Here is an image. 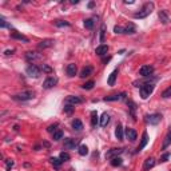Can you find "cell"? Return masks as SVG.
<instances>
[{"label":"cell","mask_w":171,"mask_h":171,"mask_svg":"<svg viewBox=\"0 0 171 171\" xmlns=\"http://www.w3.org/2000/svg\"><path fill=\"white\" fill-rule=\"evenodd\" d=\"M154 7H155V6H154L152 1H148V3H146L145 6L142 7V9H140L139 12H136V14L134 15V18H135V19H145V18H147L148 15L154 11Z\"/></svg>","instance_id":"1"},{"label":"cell","mask_w":171,"mask_h":171,"mask_svg":"<svg viewBox=\"0 0 171 171\" xmlns=\"http://www.w3.org/2000/svg\"><path fill=\"white\" fill-rule=\"evenodd\" d=\"M152 91H154V86L151 83L142 84L140 86V96H142V99H147L152 94Z\"/></svg>","instance_id":"2"},{"label":"cell","mask_w":171,"mask_h":171,"mask_svg":"<svg viewBox=\"0 0 171 171\" xmlns=\"http://www.w3.org/2000/svg\"><path fill=\"white\" fill-rule=\"evenodd\" d=\"M35 96V92L34 91H31V90H27V91H23V92H20V94H16V95H14L12 98L15 99V100H29V99H32Z\"/></svg>","instance_id":"3"},{"label":"cell","mask_w":171,"mask_h":171,"mask_svg":"<svg viewBox=\"0 0 171 171\" xmlns=\"http://www.w3.org/2000/svg\"><path fill=\"white\" fill-rule=\"evenodd\" d=\"M145 120H146L147 124L155 126V124H158V123H160V120H162V115H160V114H151V115H146Z\"/></svg>","instance_id":"4"},{"label":"cell","mask_w":171,"mask_h":171,"mask_svg":"<svg viewBox=\"0 0 171 171\" xmlns=\"http://www.w3.org/2000/svg\"><path fill=\"white\" fill-rule=\"evenodd\" d=\"M40 71H41L40 67L35 66V64H29V66L27 67L26 72H27V75L31 76V78H39V76H40Z\"/></svg>","instance_id":"5"},{"label":"cell","mask_w":171,"mask_h":171,"mask_svg":"<svg viewBox=\"0 0 171 171\" xmlns=\"http://www.w3.org/2000/svg\"><path fill=\"white\" fill-rule=\"evenodd\" d=\"M79 139H74V138H67L64 139V148L67 150H74L75 147H78Z\"/></svg>","instance_id":"6"},{"label":"cell","mask_w":171,"mask_h":171,"mask_svg":"<svg viewBox=\"0 0 171 171\" xmlns=\"http://www.w3.org/2000/svg\"><path fill=\"white\" fill-rule=\"evenodd\" d=\"M56 84H58V78H55V76H48V78L43 82V87L48 90V88H52Z\"/></svg>","instance_id":"7"},{"label":"cell","mask_w":171,"mask_h":171,"mask_svg":"<svg viewBox=\"0 0 171 171\" xmlns=\"http://www.w3.org/2000/svg\"><path fill=\"white\" fill-rule=\"evenodd\" d=\"M84 99L80 98V96H75V95H70V96H67L66 98V103H68V104H80V103H83Z\"/></svg>","instance_id":"8"},{"label":"cell","mask_w":171,"mask_h":171,"mask_svg":"<svg viewBox=\"0 0 171 171\" xmlns=\"http://www.w3.org/2000/svg\"><path fill=\"white\" fill-rule=\"evenodd\" d=\"M152 72H154L152 66H143V67H140V70H139L140 76H143V78H148V76H151Z\"/></svg>","instance_id":"9"},{"label":"cell","mask_w":171,"mask_h":171,"mask_svg":"<svg viewBox=\"0 0 171 171\" xmlns=\"http://www.w3.org/2000/svg\"><path fill=\"white\" fill-rule=\"evenodd\" d=\"M122 152H123V148H111V150H108L106 152V158L107 159H112L115 157H119Z\"/></svg>","instance_id":"10"},{"label":"cell","mask_w":171,"mask_h":171,"mask_svg":"<svg viewBox=\"0 0 171 171\" xmlns=\"http://www.w3.org/2000/svg\"><path fill=\"white\" fill-rule=\"evenodd\" d=\"M26 59L28 62H35V60L41 59V55L38 52H35V51H28V52H26Z\"/></svg>","instance_id":"11"},{"label":"cell","mask_w":171,"mask_h":171,"mask_svg":"<svg viewBox=\"0 0 171 171\" xmlns=\"http://www.w3.org/2000/svg\"><path fill=\"white\" fill-rule=\"evenodd\" d=\"M124 98H126V92H122V94H115V95L106 96L104 100L106 102H116V100H123Z\"/></svg>","instance_id":"12"},{"label":"cell","mask_w":171,"mask_h":171,"mask_svg":"<svg viewBox=\"0 0 171 171\" xmlns=\"http://www.w3.org/2000/svg\"><path fill=\"white\" fill-rule=\"evenodd\" d=\"M115 136L118 140H123V138H124V132H123V126L120 124V123H118L115 127Z\"/></svg>","instance_id":"13"},{"label":"cell","mask_w":171,"mask_h":171,"mask_svg":"<svg viewBox=\"0 0 171 171\" xmlns=\"http://www.w3.org/2000/svg\"><path fill=\"white\" fill-rule=\"evenodd\" d=\"M107 52H108V46H106V44H100V46L96 47V49H95V54L99 56L107 55Z\"/></svg>","instance_id":"14"},{"label":"cell","mask_w":171,"mask_h":171,"mask_svg":"<svg viewBox=\"0 0 171 171\" xmlns=\"http://www.w3.org/2000/svg\"><path fill=\"white\" fill-rule=\"evenodd\" d=\"M155 163H157V160L154 159V158H147V159L145 160V165H143V171H148L150 168H152L154 166H155Z\"/></svg>","instance_id":"15"},{"label":"cell","mask_w":171,"mask_h":171,"mask_svg":"<svg viewBox=\"0 0 171 171\" xmlns=\"http://www.w3.org/2000/svg\"><path fill=\"white\" fill-rule=\"evenodd\" d=\"M124 134H126V136H127V139L131 140V142H134V140L136 139V136H138V134H136V131L134 130V128H128V127L126 128Z\"/></svg>","instance_id":"16"},{"label":"cell","mask_w":171,"mask_h":171,"mask_svg":"<svg viewBox=\"0 0 171 171\" xmlns=\"http://www.w3.org/2000/svg\"><path fill=\"white\" fill-rule=\"evenodd\" d=\"M66 71H67V75H68V76H75L76 75V71H78L76 64L75 63H70L68 66H67Z\"/></svg>","instance_id":"17"},{"label":"cell","mask_w":171,"mask_h":171,"mask_svg":"<svg viewBox=\"0 0 171 171\" xmlns=\"http://www.w3.org/2000/svg\"><path fill=\"white\" fill-rule=\"evenodd\" d=\"M54 43H55V41H54L52 39H44V40H41L40 43L38 44V47L40 49H44V48H48V47H51Z\"/></svg>","instance_id":"18"},{"label":"cell","mask_w":171,"mask_h":171,"mask_svg":"<svg viewBox=\"0 0 171 171\" xmlns=\"http://www.w3.org/2000/svg\"><path fill=\"white\" fill-rule=\"evenodd\" d=\"M147 143H148V135H147V132H143V135H142V142H140V145H139V147L136 148V151H142L143 148L147 146Z\"/></svg>","instance_id":"19"},{"label":"cell","mask_w":171,"mask_h":171,"mask_svg":"<svg viewBox=\"0 0 171 171\" xmlns=\"http://www.w3.org/2000/svg\"><path fill=\"white\" fill-rule=\"evenodd\" d=\"M92 71H94V68L91 66H87V67H84L83 70L80 71V78H86V76H90L91 74H92Z\"/></svg>","instance_id":"20"},{"label":"cell","mask_w":171,"mask_h":171,"mask_svg":"<svg viewBox=\"0 0 171 171\" xmlns=\"http://www.w3.org/2000/svg\"><path fill=\"white\" fill-rule=\"evenodd\" d=\"M11 38L12 39H18V40H21L24 41V43H28V38H26L24 35H21V34H19V32H12L11 34Z\"/></svg>","instance_id":"21"},{"label":"cell","mask_w":171,"mask_h":171,"mask_svg":"<svg viewBox=\"0 0 171 171\" xmlns=\"http://www.w3.org/2000/svg\"><path fill=\"white\" fill-rule=\"evenodd\" d=\"M108 122H110V115H108L107 112H104L103 115L100 116V120H99V123H100L102 127H106V126L108 124Z\"/></svg>","instance_id":"22"},{"label":"cell","mask_w":171,"mask_h":171,"mask_svg":"<svg viewBox=\"0 0 171 171\" xmlns=\"http://www.w3.org/2000/svg\"><path fill=\"white\" fill-rule=\"evenodd\" d=\"M116 76H118V70H114L110 74V76H108V80H107V83H108V86H114L115 84V80H116Z\"/></svg>","instance_id":"23"},{"label":"cell","mask_w":171,"mask_h":171,"mask_svg":"<svg viewBox=\"0 0 171 171\" xmlns=\"http://www.w3.org/2000/svg\"><path fill=\"white\" fill-rule=\"evenodd\" d=\"M170 145H171V131H168V132H167V135L165 136V140H163L162 148H163V150H166V148H167Z\"/></svg>","instance_id":"24"},{"label":"cell","mask_w":171,"mask_h":171,"mask_svg":"<svg viewBox=\"0 0 171 171\" xmlns=\"http://www.w3.org/2000/svg\"><path fill=\"white\" fill-rule=\"evenodd\" d=\"M159 19L163 24H167L170 21V18H168V15L166 11H159Z\"/></svg>","instance_id":"25"},{"label":"cell","mask_w":171,"mask_h":171,"mask_svg":"<svg viewBox=\"0 0 171 171\" xmlns=\"http://www.w3.org/2000/svg\"><path fill=\"white\" fill-rule=\"evenodd\" d=\"M111 166L112 167H119V166H122V163H123V159L120 157H115V158H112L111 159Z\"/></svg>","instance_id":"26"},{"label":"cell","mask_w":171,"mask_h":171,"mask_svg":"<svg viewBox=\"0 0 171 171\" xmlns=\"http://www.w3.org/2000/svg\"><path fill=\"white\" fill-rule=\"evenodd\" d=\"M72 128L76 131H82L83 130V123L79 119H75V120H72Z\"/></svg>","instance_id":"27"},{"label":"cell","mask_w":171,"mask_h":171,"mask_svg":"<svg viewBox=\"0 0 171 171\" xmlns=\"http://www.w3.org/2000/svg\"><path fill=\"white\" fill-rule=\"evenodd\" d=\"M98 114L95 112V111H92V114H91V126H92L94 128L96 127V124H98Z\"/></svg>","instance_id":"28"},{"label":"cell","mask_w":171,"mask_h":171,"mask_svg":"<svg viewBox=\"0 0 171 171\" xmlns=\"http://www.w3.org/2000/svg\"><path fill=\"white\" fill-rule=\"evenodd\" d=\"M78 152H79V155H82V157H84V155H87L88 154V147L86 145H82V146H79V150H78Z\"/></svg>","instance_id":"29"},{"label":"cell","mask_w":171,"mask_h":171,"mask_svg":"<svg viewBox=\"0 0 171 171\" xmlns=\"http://www.w3.org/2000/svg\"><path fill=\"white\" fill-rule=\"evenodd\" d=\"M124 34H130V35L135 34V26L134 24H128L127 27H124Z\"/></svg>","instance_id":"30"},{"label":"cell","mask_w":171,"mask_h":171,"mask_svg":"<svg viewBox=\"0 0 171 171\" xmlns=\"http://www.w3.org/2000/svg\"><path fill=\"white\" fill-rule=\"evenodd\" d=\"M54 24H55L56 27H70L71 24L68 23V21H66V20H55L54 21Z\"/></svg>","instance_id":"31"},{"label":"cell","mask_w":171,"mask_h":171,"mask_svg":"<svg viewBox=\"0 0 171 171\" xmlns=\"http://www.w3.org/2000/svg\"><path fill=\"white\" fill-rule=\"evenodd\" d=\"M94 86H95V82H94V80H90V82H87V83H84L83 86H82V87H83L84 90H92Z\"/></svg>","instance_id":"32"},{"label":"cell","mask_w":171,"mask_h":171,"mask_svg":"<svg viewBox=\"0 0 171 171\" xmlns=\"http://www.w3.org/2000/svg\"><path fill=\"white\" fill-rule=\"evenodd\" d=\"M49 160H51V163H52L56 168L60 167V165H62V159H60V158H51Z\"/></svg>","instance_id":"33"},{"label":"cell","mask_w":171,"mask_h":171,"mask_svg":"<svg viewBox=\"0 0 171 171\" xmlns=\"http://www.w3.org/2000/svg\"><path fill=\"white\" fill-rule=\"evenodd\" d=\"M59 158L62 159V162H67V160H70L71 157H70V154H68V152H64V151H63V152H60Z\"/></svg>","instance_id":"34"},{"label":"cell","mask_w":171,"mask_h":171,"mask_svg":"<svg viewBox=\"0 0 171 171\" xmlns=\"http://www.w3.org/2000/svg\"><path fill=\"white\" fill-rule=\"evenodd\" d=\"M40 70L43 71V72H46V74H52V72H54L52 68H51L49 66H47V64H43V66L40 67Z\"/></svg>","instance_id":"35"},{"label":"cell","mask_w":171,"mask_h":171,"mask_svg":"<svg viewBox=\"0 0 171 171\" xmlns=\"http://www.w3.org/2000/svg\"><path fill=\"white\" fill-rule=\"evenodd\" d=\"M84 27L88 28V29L92 28V27H94V20H92V19H86V20H84Z\"/></svg>","instance_id":"36"},{"label":"cell","mask_w":171,"mask_h":171,"mask_svg":"<svg viewBox=\"0 0 171 171\" xmlns=\"http://www.w3.org/2000/svg\"><path fill=\"white\" fill-rule=\"evenodd\" d=\"M54 140H60L62 138H63V131H60V130H58L56 132H54Z\"/></svg>","instance_id":"37"},{"label":"cell","mask_w":171,"mask_h":171,"mask_svg":"<svg viewBox=\"0 0 171 171\" xmlns=\"http://www.w3.org/2000/svg\"><path fill=\"white\" fill-rule=\"evenodd\" d=\"M170 157H171V154H170V152H166V154H163L162 157H160V160H159V162H162V163L167 162V160L170 159Z\"/></svg>","instance_id":"38"},{"label":"cell","mask_w":171,"mask_h":171,"mask_svg":"<svg viewBox=\"0 0 171 171\" xmlns=\"http://www.w3.org/2000/svg\"><path fill=\"white\" fill-rule=\"evenodd\" d=\"M170 96H171V86L166 88V90L163 91V94H162V98H170Z\"/></svg>","instance_id":"39"},{"label":"cell","mask_w":171,"mask_h":171,"mask_svg":"<svg viewBox=\"0 0 171 171\" xmlns=\"http://www.w3.org/2000/svg\"><path fill=\"white\" fill-rule=\"evenodd\" d=\"M127 104H128V107H130L131 112H132V115H134V112H135V110H136V104L134 103L132 100H128V102H127Z\"/></svg>","instance_id":"40"},{"label":"cell","mask_w":171,"mask_h":171,"mask_svg":"<svg viewBox=\"0 0 171 171\" xmlns=\"http://www.w3.org/2000/svg\"><path fill=\"white\" fill-rule=\"evenodd\" d=\"M114 32H115V34H124V27L115 26L114 27Z\"/></svg>","instance_id":"41"},{"label":"cell","mask_w":171,"mask_h":171,"mask_svg":"<svg viewBox=\"0 0 171 171\" xmlns=\"http://www.w3.org/2000/svg\"><path fill=\"white\" fill-rule=\"evenodd\" d=\"M64 111H66L67 114H71L74 111V106L72 104H68V103H66V106H64Z\"/></svg>","instance_id":"42"},{"label":"cell","mask_w":171,"mask_h":171,"mask_svg":"<svg viewBox=\"0 0 171 171\" xmlns=\"http://www.w3.org/2000/svg\"><path fill=\"white\" fill-rule=\"evenodd\" d=\"M56 128H58V123H55V124H51V126H48V128H47V131H48V132H56Z\"/></svg>","instance_id":"43"},{"label":"cell","mask_w":171,"mask_h":171,"mask_svg":"<svg viewBox=\"0 0 171 171\" xmlns=\"http://www.w3.org/2000/svg\"><path fill=\"white\" fill-rule=\"evenodd\" d=\"M104 32H106V26L103 24V26H102V29H100V41L104 40Z\"/></svg>","instance_id":"44"},{"label":"cell","mask_w":171,"mask_h":171,"mask_svg":"<svg viewBox=\"0 0 171 171\" xmlns=\"http://www.w3.org/2000/svg\"><path fill=\"white\" fill-rule=\"evenodd\" d=\"M6 166H7V168L9 170V168H11L12 166H14V160H12V159H8V160L6 162Z\"/></svg>","instance_id":"45"},{"label":"cell","mask_w":171,"mask_h":171,"mask_svg":"<svg viewBox=\"0 0 171 171\" xmlns=\"http://www.w3.org/2000/svg\"><path fill=\"white\" fill-rule=\"evenodd\" d=\"M14 52H15V49H7V51H4V54H6V55H12Z\"/></svg>","instance_id":"46"},{"label":"cell","mask_w":171,"mask_h":171,"mask_svg":"<svg viewBox=\"0 0 171 171\" xmlns=\"http://www.w3.org/2000/svg\"><path fill=\"white\" fill-rule=\"evenodd\" d=\"M0 21H1V23H0V26L3 27V28H4V27H7V23H6V20H4V19H3V18L0 19Z\"/></svg>","instance_id":"47"},{"label":"cell","mask_w":171,"mask_h":171,"mask_svg":"<svg viewBox=\"0 0 171 171\" xmlns=\"http://www.w3.org/2000/svg\"><path fill=\"white\" fill-rule=\"evenodd\" d=\"M94 6H95V3H94V1H91V3H88V7H90V8H94Z\"/></svg>","instance_id":"48"},{"label":"cell","mask_w":171,"mask_h":171,"mask_svg":"<svg viewBox=\"0 0 171 171\" xmlns=\"http://www.w3.org/2000/svg\"><path fill=\"white\" fill-rule=\"evenodd\" d=\"M108 60H110V58H107V59H106V58H104V59H103V63H107V62H108Z\"/></svg>","instance_id":"49"}]
</instances>
